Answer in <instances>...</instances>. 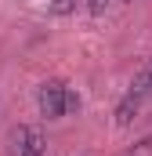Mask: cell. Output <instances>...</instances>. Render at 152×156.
Listing matches in <instances>:
<instances>
[{"label": "cell", "mask_w": 152, "mask_h": 156, "mask_svg": "<svg viewBox=\"0 0 152 156\" xmlns=\"http://www.w3.org/2000/svg\"><path fill=\"white\" fill-rule=\"evenodd\" d=\"M62 109H65V116H69V113H76V109H80V94H76L73 87H65V105H62Z\"/></svg>", "instance_id": "4"}, {"label": "cell", "mask_w": 152, "mask_h": 156, "mask_svg": "<svg viewBox=\"0 0 152 156\" xmlns=\"http://www.w3.org/2000/svg\"><path fill=\"white\" fill-rule=\"evenodd\" d=\"M149 83H152V66H149Z\"/></svg>", "instance_id": "7"}, {"label": "cell", "mask_w": 152, "mask_h": 156, "mask_svg": "<svg viewBox=\"0 0 152 156\" xmlns=\"http://www.w3.org/2000/svg\"><path fill=\"white\" fill-rule=\"evenodd\" d=\"M105 7H109V0H87V11H91V15H102Z\"/></svg>", "instance_id": "6"}, {"label": "cell", "mask_w": 152, "mask_h": 156, "mask_svg": "<svg viewBox=\"0 0 152 156\" xmlns=\"http://www.w3.org/2000/svg\"><path fill=\"white\" fill-rule=\"evenodd\" d=\"M36 105L47 120H62L65 116V109H62L65 105V83L62 80H43L36 91Z\"/></svg>", "instance_id": "2"}, {"label": "cell", "mask_w": 152, "mask_h": 156, "mask_svg": "<svg viewBox=\"0 0 152 156\" xmlns=\"http://www.w3.org/2000/svg\"><path fill=\"white\" fill-rule=\"evenodd\" d=\"M43 153H47L43 134H40L36 127H26V138H22V145H18V153H15V156H43Z\"/></svg>", "instance_id": "3"}, {"label": "cell", "mask_w": 152, "mask_h": 156, "mask_svg": "<svg viewBox=\"0 0 152 156\" xmlns=\"http://www.w3.org/2000/svg\"><path fill=\"white\" fill-rule=\"evenodd\" d=\"M73 7H76V0H54L51 4V15H69Z\"/></svg>", "instance_id": "5"}, {"label": "cell", "mask_w": 152, "mask_h": 156, "mask_svg": "<svg viewBox=\"0 0 152 156\" xmlns=\"http://www.w3.org/2000/svg\"><path fill=\"white\" fill-rule=\"evenodd\" d=\"M152 98V83H149V66L134 76V83L127 87V94L119 98V105H116V127H127L130 120L138 116V109H141V102Z\"/></svg>", "instance_id": "1"}]
</instances>
